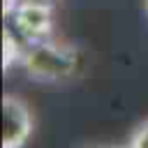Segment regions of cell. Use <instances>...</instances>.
Segmentation results:
<instances>
[{"label":"cell","instance_id":"5b68a950","mask_svg":"<svg viewBox=\"0 0 148 148\" xmlns=\"http://www.w3.org/2000/svg\"><path fill=\"white\" fill-rule=\"evenodd\" d=\"M127 146H130V148H148V118L134 127Z\"/></svg>","mask_w":148,"mask_h":148},{"label":"cell","instance_id":"277c9868","mask_svg":"<svg viewBox=\"0 0 148 148\" xmlns=\"http://www.w3.org/2000/svg\"><path fill=\"white\" fill-rule=\"evenodd\" d=\"M23 51H25V44L5 28V32H2V67L9 69L14 62H21Z\"/></svg>","mask_w":148,"mask_h":148},{"label":"cell","instance_id":"52a82bcc","mask_svg":"<svg viewBox=\"0 0 148 148\" xmlns=\"http://www.w3.org/2000/svg\"><path fill=\"white\" fill-rule=\"evenodd\" d=\"M146 7H148V0H146Z\"/></svg>","mask_w":148,"mask_h":148},{"label":"cell","instance_id":"6da1fadb","mask_svg":"<svg viewBox=\"0 0 148 148\" xmlns=\"http://www.w3.org/2000/svg\"><path fill=\"white\" fill-rule=\"evenodd\" d=\"M18 65L37 81H62L76 72L79 51L49 37L25 46Z\"/></svg>","mask_w":148,"mask_h":148},{"label":"cell","instance_id":"8992f818","mask_svg":"<svg viewBox=\"0 0 148 148\" xmlns=\"http://www.w3.org/2000/svg\"><path fill=\"white\" fill-rule=\"evenodd\" d=\"M18 5H49V7H53L56 0H18Z\"/></svg>","mask_w":148,"mask_h":148},{"label":"cell","instance_id":"3957f363","mask_svg":"<svg viewBox=\"0 0 148 148\" xmlns=\"http://www.w3.org/2000/svg\"><path fill=\"white\" fill-rule=\"evenodd\" d=\"M32 134V111L16 97H2V148H23Z\"/></svg>","mask_w":148,"mask_h":148},{"label":"cell","instance_id":"7a4b0ae2","mask_svg":"<svg viewBox=\"0 0 148 148\" xmlns=\"http://www.w3.org/2000/svg\"><path fill=\"white\" fill-rule=\"evenodd\" d=\"M5 28L16 35L25 46L49 39L53 32V7L49 5H18L5 16Z\"/></svg>","mask_w":148,"mask_h":148}]
</instances>
